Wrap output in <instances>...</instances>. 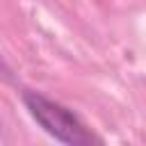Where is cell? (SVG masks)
<instances>
[{
    "instance_id": "obj_1",
    "label": "cell",
    "mask_w": 146,
    "mask_h": 146,
    "mask_svg": "<svg viewBox=\"0 0 146 146\" xmlns=\"http://www.w3.org/2000/svg\"><path fill=\"white\" fill-rule=\"evenodd\" d=\"M23 103H25L27 112L32 114V119L48 135H52L57 141L73 144V146L96 141V137L87 130V125L68 107H64V105H59V103H55V100H50L36 91H25Z\"/></svg>"
}]
</instances>
